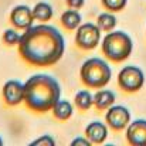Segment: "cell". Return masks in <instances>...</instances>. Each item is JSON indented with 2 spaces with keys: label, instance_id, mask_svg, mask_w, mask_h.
Returning a JSON list of instances; mask_svg holds the SVG:
<instances>
[{
  "label": "cell",
  "instance_id": "5bb4252c",
  "mask_svg": "<svg viewBox=\"0 0 146 146\" xmlns=\"http://www.w3.org/2000/svg\"><path fill=\"white\" fill-rule=\"evenodd\" d=\"M61 23L65 29L68 30H75L81 26L82 23V17L77 10H65L61 14Z\"/></svg>",
  "mask_w": 146,
  "mask_h": 146
},
{
  "label": "cell",
  "instance_id": "8fae6325",
  "mask_svg": "<svg viewBox=\"0 0 146 146\" xmlns=\"http://www.w3.org/2000/svg\"><path fill=\"white\" fill-rule=\"evenodd\" d=\"M85 136L91 141V143H102L108 136V129L105 123L95 121L85 128Z\"/></svg>",
  "mask_w": 146,
  "mask_h": 146
},
{
  "label": "cell",
  "instance_id": "44dd1931",
  "mask_svg": "<svg viewBox=\"0 0 146 146\" xmlns=\"http://www.w3.org/2000/svg\"><path fill=\"white\" fill-rule=\"evenodd\" d=\"M67 4L71 9H81L85 4V0H67Z\"/></svg>",
  "mask_w": 146,
  "mask_h": 146
},
{
  "label": "cell",
  "instance_id": "3957f363",
  "mask_svg": "<svg viewBox=\"0 0 146 146\" xmlns=\"http://www.w3.org/2000/svg\"><path fill=\"white\" fill-rule=\"evenodd\" d=\"M80 75L82 82L90 87V88H102L105 87L112 77V71L111 67L101 58H88L81 70H80Z\"/></svg>",
  "mask_w": 146,
  "mask_h": 146
},
{
  "label": "cell",
  "instance_id": "7402d4cb",
  "mask_svg": "<svg viewBox=\"0 0 146 146\" xmlns=\"http://www.w3.org/2000/svg\"><path fill=\"white\" fill-rule=\"evenodd\" d=\"M71 145L72 146H77V145H84V146H88L91 145V141L87 138V139H84V138H75L72 142H71Z\"/></svg>",
  "mask_w": 146,
  "mask_h": 146
},
{
  "label": "cell",
  "instance_id": "9a60e30c",
  "mask_svg": "<svg viewBox=\"0 0 146 146\" xmlns=\"http://www.w3.org/2000/svg\"><path fill=\"white\" fill-rule=\"evenodd\" d=\"M54 14V10H52V6L46 3V1H40L37 3L34 7H33V16H34V20H38V21H48L52 17Z\"/></svg>",
  "mask_w": 146,
  "mask_h": 146
},
{
  "label": "cell",
  "instance_id": "277c9868",
  "mask_svg": "<svg viewBox=\"0 0 146 146\" xmlns=\"http://www.w3.org/2000/svg\"><path fill=\"white\" fill-rule=\"evenodd\" d=\"M132 50H133L132 38L125 31L108 33L105 36V38L102 40L104 54L115 62H121V61L126 60L132 54Z\"/></svg>",
  "mask_w": 146,
  "mask_h": 146
},
{
  "label": "cell",
  "instance_id": "2e32d148",
  "mask_svg": "<svg viewBox=\"0 0 146 146\" xmlns=\"http://www.w3.org/2000/svg\"><path fill=\"white\" fill-rule=\"evenodd\" d=\"M74 101H75V105H77L81 111H88V109L92 106V104H94V97H92V94H91L90 91L82 90V91H78V92L75 94Z\"/></svg>",
  "mask_w": 146,
  "mask_h": 146
},
{
  "label": "cell",
  "instance_id": "6da1fadb",
  "mask_svg": "<svg viewBox=\"0 0 146 146\" xmlns=\"http://www.w3.org/2000/svg\"><path fill=\"white\" fill-rule=\"evenodd\" d=\"M65 51V40L58 29L50 24L30 26L19 41V52L23 60L37 67H48L61 60Z\"/></svg>",
  "mask_w": 146,
  "mask_h": 146
},
{
  "label": "cell",
  "instance_id": "9c48e42d",
  "mask_svg": "<svg viewBox=\"0 0 146 146\" xmlns=\"http://www.w3.org/2000/svg\"><path fill=\"white\" fill-rule=\"evenodd\" d=\"M3 99L7 105L16 106L24 101V84L19 80H10L3 85Z\"/></svg>",
  "mask_w": 146,
  "mask_h": 146
},
{
  "label": "cell",
  "instance_id": "ba28073f",
  "mask_svg": "<svg viewBox=\"0 0 146 146\" xmlns=\"http://www.w3.org/2000/svg\"><path fill=\"white\" fill-rule=\"evenodd\" d=\"M10 21L16 29H20V30L29 29L30 26H33V21H34L33 9H30L26 4H19L13 7L10 13Z\"/></svg>",
  "mask_w": 146,
  "mask_h": 146
},
{
  "label": "cell",
  "instance_id": "4fadbf2b",
  "mask_svg": "<svg viewBox=\"0 0 146 146\" xmlns=\"http://www.w3.org/2000/svg\"><path fill=\"white\" fill-rule=\"evenodd\" d=\"M52 113H54V116H55L57 119H60V121H67V119H70V118L72 116L74 108H72V105H71L70 101L60 99V101H57V104L54 105Z\"/></svg>",
  "mask_w": 146,
  "mask_h": 146
},
{
  "label": "cell",
  "instance_id": "7a4b0ae2",
  "mask_svg": "<svg viewBox=\"0 0 146 146\" xmlns=\"http://www.w3.org/2000/svg\"><path fill=\"white\" fill-rule=\"evenodd\" d=\"M61 97L60 82L48 74H34L24 84V102L36 112H48Z\"/></svg>",
  "mask_w": 146,
  "mask_h": 146
},
{
  "label": "cell",
  "instance_id": "52a82bcc",
  "mask_svg": "<svg viewBox=\"0 0 146 146\" xmlns=\"http://www.w3.org/2000/svg\"><path fill=\"white\" fill-rule=\"evenodd\" d=\"M105 121L112 129L122 131L131 123V112L123 105H112L106 109Z\"/></svg>",
  "mask_w": 146,
  "mask_h": 146
},
{
  "label": "cell",
  "instance_id": "d6986e66",
  "mask_svg": "<svg viewBox=\"0 0 146 146\" xmlns=\"http://www.w3.org/2000/svg\"><path fill=\"white\" fill-rule=\"evenodd\" d=\"M128 0H102V4L105 6V9L111 10V11H121L125 9Z\"/></svg>",
  "mask_w": 146,
  "mask_h": 146
},
{
  "label": "cell",
  "instance_id": "603a6c76",
  "mask_svg": "<svg viewBox=\"0 0 146 146\" xmlns=\"http://www.w3.org/2000/svg\"><path fill=\"white\" fill-rule=\"evenodd\" d=\"M0 145H3V139L1 138H0Z\"/></svg>",
  "mask_w": 146,
  "mask_h": 146
},
{
  "label": "cell",
  "instance_id": "30bf717a",
  "mask_svg": "<svg viewBox=\"0 0 146 146\" xmlns=\"http://www.w3.org/2000/svg\"><path fill=\"white\" fill-rule=\"evenodd\" d=\"M126 141L132 146H146V119H136L128 125Z\"/></svg>",
  "mask_w": 146,
  "mask_h": 146
},
{
  "label": "cell",
  "instance_id": "ffe728a7",
  "mask_svg": "<svg viewBox=\"0 0 146 146\" xmlns=\"http://www.w3.org/2000/svg\"><path fill=\"white\" fill-rule=\"evenodd\" d=\"M55 145V141L50 136V135H43L40 138H37L36 141H33L30 146H54Z\"/></svg>",
  "mask_w": 146,
  "mask_h": 146
},
{
  "label": "cell",
  "instance_id": "e0dca14e",
  "mask_svg": "<svg viewBox=\"0 0 146 146\" xmlns=\"http://www.w3.org/2000/svg\"><path fill=\"white\" fill-rule=\"evenodd\" d=\"M116 23H118L116 17L113 14H111V13H101L97 19L98 27L101 30H104V31H112L115 29Z\"/></svg>",
  "mask_w": 146,
  "mask_h": 146
},
{
  "label": "cell",
  "instance_id": "ac0fdd59",
  "mask_svg": "<svg viewBox=\"0 0 146 146\" xmlns=\"http://www.w3.org/2000/svg\"><path fill=\"white\" fill-rule=\"evenodd\" d=\"M20 34L14 30V29H7L4 33H3V41L4 44L7 46H19V41H20Z\"/></svg>",
  "mask_w": 146,
  "mask_h": 146
},
{
  "label": "cell",
  "instance_id": "7c38bea8",
  "mask_svg": "<svg viewBox=\"0 0 146 146\" xmlns=\"http://www.w3.org/2000/svg\"><path fill=\"white\" fill-rule=\"evenodd\" d=\"M116 101V95L113 91L111 90H101L94 95V105L98 109H108L109 106H112Z\"/></svg>",
  "mask_w": 146,
  "mask_h": 146
},
{
  "label": "cell",
  "instance_id": "5b68a950",
  "mask_svg": "<svg viewBox=\"0 0 146 146\" xmlns=\"http://www.w3.org/2000/svg\"><path fill=\"white\" fill-rule=\"evenodd\" d=\"M118 84L126 92H136L145 84V74L136 65L123 67L118 74Z\"/></svg>",
  "mask_w": 146,
  "mask_h": 146
},
{
  "label": "cell",
  "instance_id": "8992f818",
  "mask_svg": "<svg viewBox=\"0 0 146 146\" xmlns=\"http://www.w3.org/2000/svg\"><path fill=\"white\" fill-rule=\"evenodd\" d=\"M101 29L94 23H82L75 33V43L82 50H92L99 44Z\"/></svg>",
  "mask_w": 146,
  "mask_h": 146
}]
</instances>
